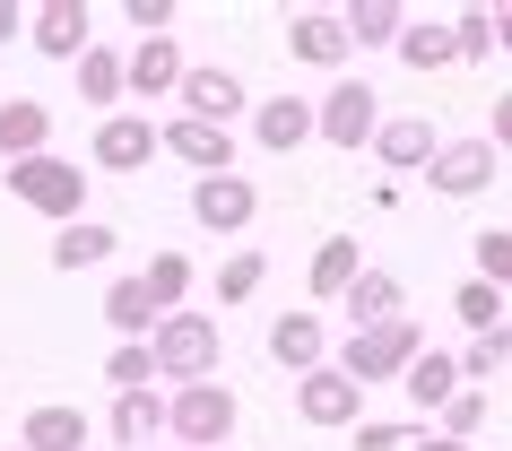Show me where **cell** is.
I'll return each instance as SVG.
<instances>
[{"label":"cell","instance_id":"obj_1","mask_svg":"<svg viewBox=\"0 0 512 451\" xmlns=\"http://www.w3.org/2000/svg\"><path fill=\"white\" fill-rule=\"evenodd\" d=\"M148 365L183 391V382H217V365H226V339H217V313H165L157 330H148Z\"/></svg>","mask_w":512,"mask_h":451},{"label":"cell","instance_id":"obj_2","mask_svg":"<svg viewBox=\"0 0 512 451\" xmlns=\"http://www.w3.org/2000/svg\"><path fill=\"white\" fill-rule=\"evenodd\" d=\"M9 174V200L18 209H35V217H53V226H79L87 217V165H70V157H27V165H0Z\"/></svg>","mask_w":512,"mask_h":451},{"label":"cell","instance_id":"obj_3","mask_svg":"<svg viewBox=\"0 0 512 451\" xmlns=\"http://www.w3.org/2000/svg\"><path fill=\"white\" fill-rule=\"evenodd\" d=\"M417 347H426V330H417V321L400 313V321H382V330H348L330 365L348 373L356 391H374V382H400V373L417 365Z\"/></svg>","mask_w":512,"mask_h":451},{"label":"cell","instance_id":"obj_4","mask_svg":"<svg viewBox=\"0 0 512 451\" xmlns=\"http://www.w3.org/2000/svg\"><path fill=\"white\" fill-rule=\"evenodd\" d=\"M235 391L226 382H183V391L165 399V434H174V451H217V443H235Z\"/></svg>","mask_w":512,"mask_h":451},{"label":"cell","instance_id":"obj_5","mask_svg":"<svg viewBox=\"0 0 512 451\" xmlns=\"http://www.w3.org/2000/svg\"><path fill=\"white\" fill-rule=\"evenodd\" d=\"M374 131H382V96L365 79H330L322 96H313V139H322V148L356 157V148H374Z\"/></svg>","mask_w":512,"mask_h":451},{"label":"cell","instance_id":"obj_6","mask_svg":"<svg viewBox=\"0 0 512 451\" xmlns=\"http://www.w3.org/2000/svg\"><path fill=\"white\" fill-rule=\"evenodd\" d=\"M174 96H183V113L209 122V131H235L243 113H252V87H243L235 70H217V61H200V70L183 61V87H174Z\"/></svg>","mask_w":512,"mask_h":451},{"label":"cell","instance_id":"obj_7","mask_svg":"<svg viewBox=\"0 0 512 451\" xmlns=\"http://www.w3.org/2000/svg\"><path fill=\"white\" fill-rule=\"evenodd\" d=\"M426 191H443V200H478V191H495V148H486L478 131L469 139H443L426 165Z\"/></svg>","mask_w":512,"mask_h":451},{"label":"cell","instance_id":"obj_8","mask_svg":"<svg viewBox=\"0 0 512 451\" xmlns=\"http://www.w3.org/2000/svg\"><path fill=\"white\" fill-rule=\"evenodd\" d=\"M356 408H365V391H356V382H348L339 365H313V373H296V417H304V425L339 434V425H365Z\"/></svg>","mask_w":512,"mask_h":451},{"label":"cell","instance_id":"obj_9","mask_svg":"<svg viewBox=\"0 0 512 451\" xmlns=\"http://www.w3.org/2000/svg\"><path fill=\"white\" fill-rule=\"evenodd\" d=\"M191 217H200L209 235H243V226L261 217V191H252V174H200V183H191Z\"/></svg>","mask_w":512,"mask_h":451},{"label":"cell","instance_id":"obj_10","mask_svg":"<svg viewBox=\"0 0 512 451\" xmlns=\"http://www.w3.org/2000/svg\"><path fill=\"white\" fill-rule=\"evenodd\" d=\"M157 148L191 165V183H200V174H235V131H209V122H191V113L157 122Z\"/></svg>","mask_w":512,"mask_h":451},{"label":"cell","instance_id":"obj_11","mask_svg":"<svg viewBox=\"0 0 512 451\" xmlns=\"http://www.w3.org/2000/svg\"><path fill=\"white\" fill-rule=\"evenodd\" d=\"M27 44H35L44 61H79L87 44H96L87 0H35V9H27Z\"/></svg>","mask_w":512,"mask_h":451},{"label":"cell","instance_id":"obj_12","mask_svg":"<svg viewBox=\"0 0 512 451\" xmlns=\"http://www.w3.org/2000/svg\"><path fill=\"white\" fill-rule=\"evenodd\" d=\"M148 157H157V122H148V113H105V122H96L87 165H105V174H139Z\"/></svg>","mask_w":512,"mask_h":451},{"label":"cell","instance_id":"obj_13","mask_svg":"<svg viewBox=\"0 0 512 451\" xmlns=\"http://www.w3.org/2000/svg\"><path fill=\"white\" fill-rule=\"evenodd\" d=\"M304 139H313V96H252V148L296 157Z\"/></svg>","mask_w":512,"mask_h":451},{"label":"cell","instance_id":"obj_14","mask_svg":"<svg viewBox=\"0 0 512 451\" xmlns=\"http://www.w3.org/2000/svg\"><path fill=\"white\" fill-rule=\"evenodd\" d=\"M174 87H183L174 35H139L131 53H122V96H174Z\"/></svg>","mask_w":512,"mask_h":451},{"label":"cell","instance_id":"obj_15","mask_svg":"<svg viewBox=\"0 0 512 451\" xmlns=\"http://www.w3.org/2000/svg\"><path fill=\"white\" fill-rule=\"evenodd\" d=\"M434 148H443V131H434L426 113H400V122L374 131V165H391V174H426Z\"/></svg>","mask_w":512,"mask_h":451},{"label":"cell","instance_id":"obj_16","mask_svg":"<svg viewBox=\"0 0 512 451\" xmlns=\"http://www.w3.org/2000/svg\"><path fill=\"white\" fill-rule=\"evenodd\" d=\"M270 365H287V373L330 365V339H322V313H313V304H296V313L270 321Z\"/></svg>","mask_w":512,"mask_h":451},{"label":"cell","instance_id":"obj_17","mask_svg":"<svg viewBox=\"0 0 512 451\" xmlns=\"http://www.w3.org/2000/svg\"><path fill=\"white\" fill-rule=\"evenodd\" d=\"M287 53H296L304 70H339V61H348V27H339V9H296V18H287Z\"/></svg>","mask_w":512,"mask_h":451},{"label":"cell","instance_id":"obj_18","mask_svg":"<svg viewBox=\"0 0 512 451\" xmlns=\"http://www.w3.org/2000/svg\"><path fill=\"white\" fill-rule=\"evenodd\" d=\"M348 330H382V321H400V304H408V287L391 278V269H356L348 278Z\"/></svg>","mask_w":512,"mask_h":451},{"label":"cell","instance_id":"obj_19","mask_svg":"<svg viewBox=\"0 0 512 451\" xmlns=\"http://www.w3.org/2000/svg\"><path fill=\"white\" fill-rule=\"evenodd\" d=\"M53 148V113L35 105V96H0V157L9 165H27Z\"/></svg>","mask_w":512,"mask_h":451},{"label":"cell","instance_id":"obj_20","mask_svg":"<svg viewBox=\"0 0 512 451\" xmlns=\"http://www.w3.org/2000/svg\"><path fill=\"white\" fill-rule=\"evenodd\" d=\"M339 27H348V53H391L400 27H408V9H400V0H348Z\"/></svg>","mask_w":512,"mask_h":451},{"label":"cell","instance_id":"obj_21","mask_svg":"<svg viewBox=\"0 0 512 451\" xmlns=\"http://www.w3.org/2000/svg\"><path fill=\"white\" fill-rule=\"evenodd\" d=\"M18 443L27 451H87V417L70 408V399H44V408L18 417Z\"/></svg>","mask_w":512,"mask_h":451},{"label":"cell","instance_id":"obj_22","mask_svg":"<svg viewBox=\"0 0 512 451\" xmlns=\"http://www.w3.org/2000/svg\"><path fill=\"white\" fill-rule=\"evenodd\" d=\"M113 252H122V235H113L105 217H79V226L53 235V269H70V278H79V269H105Z\"/></svg>","mask_w":512,"mask_h":451},{"label":"cell","instance_id":"obj_23","mask_svg":"<svg viewBox=\"0 0 512 451\" xmlns=\"http://www.w3.org/2000/svg\"><path fill=\"white\" fill-rule=\"evenodd\" d=\"M400 391H408V408H417V417H434V408L460 391V365L443 356V347H417V365L400 373Z\"/></svg>","mask_w":512,"mask_h":451},{"label":"cell","instance_id":"obj_24","mask_svg":"<svg viewBox=\"0 0 512 451\" xmlns=\"http://www.w3.org/2000/svg\"><path fill=\"white\" fill-rule=\"evenodd\" d=\"M113 443H131V451H148L165 434V391H113Z\"/></svg>","mask_w":512,"mask_h":451},{"label":"cell","instance_id":"obj_25","mask_svg":"<svg viewBox=\"0 0 512 451\" xmlns=\"http://www.w3.org/2000/svg\"><path fill=\"white\" fill-rule=\"evenodd\" d=\"M356 269H365V261H356V235H322V252H313V269H304V287H313V304H339Z\"/></svg>","mask_w":512,"mask_h":451},{"label":"cell","instance_id":"obj_26","mask_svg":"<svg viewBox=\"0 0 512 451\" xmlns=\"http://www.w3.org/2000/svg\"><path fill=\"white\" fill-rule=\"evenodd\" d=\"M105 321H113V339H148V330H157V304H148V287H139V269L131 278H113L105 287Z\"/></svg>","mask_w":512,"mask_h":451},{"label":"cell","instance_id":"obj_27","mask_svg":"<svg viewBox=\"0 0 512 451\" xmlns=\"http://www.w3.org/2000/svg\"><path fill=\"white\" fill-rule=\"evenodd\" d=\"M391 53H400L417 79H426V70H452V27H443V18H408Z\"/></svg>","mask_w":512,"mask_h":451},{"label":"cell","instance_id":"obj_28","mask_svg":"<svg viewBox=\"0 0 512 451\" xmlns=\"http://www.w3.org/2000/svg\"><path fill=\"white\" fill-rule=\"evenodd\" d=\"M79 96L96 113H122V53H113V44H87L79 53Z\"/></svg>","mask_w":512,"mask_h":451},{"label":"cell","instance_id":"obj_29","mask_svg":"<svg viewBox=\"0 0 512 451\" xmlns=\"http://www.w3.org/2000/svg\"><path fill=\"white\" fill-rule=\"evenodd\" d=\"M452 365H460V382H469V391H486V382H495V373L512 365V321H504V330H478V339L460 347Z\"/></svg>","mask_w":512,"mask_h":451},{"label":"cell","instance_id":"obj_30","mask_svg":"<svg viewBox=\"0 0 512 451\" xmlns=\"http://www.w3.org/2000/svg\"><path fill=\"white\" fill-rule=\"evenodd\" d=\"M139 287H148V304H157V313H183V295H191V252H157V261L139 269Z\"/></svg>","mask_w":512,"mask_h":451},{"label":"cell","instance_id":"obj_31","mask_svg":"<svg viewBox=\"0 0 512 451\" xmlns=\"http://www.w3.org/2000/svg\"><path fill=\"white\" fill-rule=\"evenodd\" d=\"M434 434H443V443H478V434H486V391H469V382H460V391L434 408Z\"/></svg>","mask_w":512,"mask_h":451},{"label":"cell","instance_id":"obj_32","mask_svg":"<svg viewBox=\"0 0 512 451\" xmlns=\"http://www.w3.org/2000/svg\"><path fill=\"white\" fill-rule=\"evenodd\" d=\"M452 313H460V330H469V339H478V330H504V295L486 287V278H460V295H452Z\"/></svg>","mask_w":512,"mask_h":451},{"label":"cell","instance_id":"obj_33","mask_svg":"<svg viewBox=\"0 0 512 451\" xmlns=\"http://www.w3.org/2000/svg\"><path fill=\"white\" fill-rule=\"evenodd\" d=\"M105 382H113V391H157L148 339H113V356H105Z\"/></svg>","mask_w":512,"mask_h":451},{"label":"cell","instance_id":"obj_34","mask_svg":"<svg viewBox=\"0 0 512 451\" xmlns=\"http://www.w3.org/2000/svg\"><path fill=\"white\" fill-rule=\"evenodd\" d=\"M261 278H270V261H261V252H235V261L217 269V304H252Z\"/></svg>","mask_w":512,"mask_h":451},{"label":"cell","instance_id":"obj_35","mask_svg":"<svg viewBox=\"0 0 512 451\" xmlns=\"http://www.w3.org/2000/svg\"><path fill=\"white\" fill-rule=\"evenodd\" d=\"M452 27V61H486L495 53V35H486V9H460V18H443Z\"/></svg>","mask_w":512,"mask_h":451},{"label":"cell","instance_id":"obj_36","mask_svg":"<svg viewBox=\"0 0 512 451\" xmlns=\"http://www.w3.org/2000/svg\"><path fill=\"white\" fill-rule=\"evenodd\" d=\"M478 278L495 295H512V235H478Z\"/></svg>","mask_w":512,"mask_h":451},{"label":"cell","instance_id":"obj_37","mask_svg":"<svg viewBox=\"0 0 512 451\" xmlns=\"http://www.w3.org/2000/svg\"><path fill=\"white\" fill-rule=\"evenodd\" d=\"M348 434H356L348 451H408L417 434H426V425H382V417H374V425H348Z\"/></svg>","mask_w":512,"mask_h":451},{"label":"cell","instance_id":"obj_38","mask_svg":"<svg viewBox=\"0 0 512 451\" xmlns=\"http://www.w3.org/2000/svg\"><path fill=\"white\" fill-rule=\"evenodd\" d=\"M122 27H139V35H165V27H174V0H122Z\"/></svg>","mask_w":512,"mask_h":451},{"label":"cell","instance_id":"obj_39","mask_svg":"<svg viewBox=\"0 0 512 451\" xmlns=\"http://www.w3.org/2000/svg\"><path fill=\"white\" fill-rule=\"evenodd\" d=\"M486 148H495V157H504V148H512V96H495V113H486Z\"/></svg>","mask_w":512,"mask_h":451},{"label":"cell","instance_id":"obj_40","mask_svg":"<svg viewBox=\"0 0 512 451\" xmlns=\"http://www.w3.org/2000/svg\"><path fill=\"white\" fill-rule=\"evenodd\" d=\"M486 35H495V53H512V0H495V9H486Z\"/></svg>","mask_w":512,"mask_h":451},{"label":"cell","instance_id":"obj_41","mask_svg":"<svg viewBox=\"0 0 512 451\" xmlns=\"http://www.w3.org/2000/svg\"><path fill=\"white\" fill-rule=\"evenodd\" d=\"M9 35H27V9H18V0H0V44H9Z\"/></svg>","mask_w":512,"mask_h":451},{"label":"cell","instance_id":"obj_42","mask_svg":"<svg viewBox=\"0 0 512 451\" xmlns=\"http://www.w3.org/2000/svg\"><path fill=\"white\" fill-rule=\"evenodd\" d=\"M408 451H478V443H443V434H417Z\"/></svg>","mask_w":512,"mask_h":451},{"label":"cell","instance_id":"obj_43","mask_svg":"<svg viewBox=\"0 0 512 451\" xmlns=\"http://www.w3.org/2000/svg\"><path fill=\"white\" fill-rule=\"evenodd\" d=\"M0 451H27V443H0Z\"/></svg>","mask_w":512,"mask_h":451}]
</instances>
